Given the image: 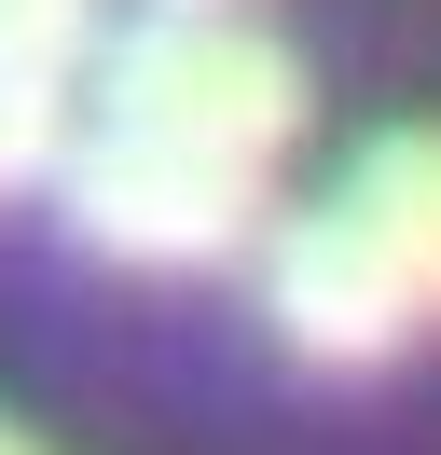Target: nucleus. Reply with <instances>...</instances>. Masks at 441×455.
I'll list each match as a JSON object with an SVG mask.
<instances>
[{
    "instance_id": "nucleus-1",
    "label": "nucleus",
    "mask_w": 441,
    "mask_h": 455,
    "mask_svg": "<svg viewBox=\"0 0 441 455\" xmlns=\"http://www.w3.org/2000/svg\"><path fill=\"white\" fill-rule=\"evenodd\" d=\"M97 124L276 180V152L303 139V56L248 14H138L124 42H97Z\"/></svg>"
},
{
    "instance_id": "nucleus-2",
    "label": "nucleus",
    "mask_w": 441,
    "mask_h": 455,
    "mask_svg": "<svg viewBox=\"0 0 441 455\" xmlns=\"http://www.w3.org/2000/svg\"><path fill=\"white\" fill-rule=\"evenodd\" d=\"M69 235L97 262H138V276H207V262L262 249L276 221V180L262 166H220V152H165V139H124V124H83L69 166Z\"/></svg>"
},
{
    "instance_id": "nucleus-3",
    "label": "nucleus",
    "mask_w": 441,
    "mask_h": 455,
    "mask_svg": "<svg viewBox=\"0 0 441 455\" xmlns=\"http://www.w3.org/2000/svg\"><path fill=\"white\" fill-rule=\"evenodd\" d=\"M262 317H276V345L290 359H317V372H386L428 317L400 304V276H386L373 249H358L345 221H331V194L317 207H290V221H262Z\"/></svg>"
},
{
    "instance_id": "nucleus-4",
    "label": "nucleus",
    "mask_w": 441,
    "mask_h": 455,
    "mask_svg": "<svg viewBox=\"0 0 441 455\" xmlns=\"http://www.w3.org/2000/svg\"><path fill=\"white\" fill-rule=\"evenodd\" d=\"M331 221H345L358 249L400 276V304L441 331V124H386V139H358L345 180H331Z\"/></svg>"
},
{
    "instance_id": "nucleus-5",
    "label": "nucleus",
    "mask_w": 441,
    "mask_h": 455,
    "mask_svg": "<svg viewBox=\"0 0 441 455\" xmlns=\"http://www.w3.org/2000/svg\"><path fill=\"white\" fill-rule=\"evenodd\" d=\"M69 139H83L69 84H14V69H0V194H42V180L69 166Z\"/></svg>"
},
{
    "instance_id": "nucleus-6",
    "label": "nucleus",
    "mask_w": 441,
    "mask_h": 455,
    "mask_svg": "<svg viewBox=\"0 0 441 455\" xmlns=\"http://www.w3.org/2000/svg\"><path fill=\"white\" fill-rule=\"evenodd\" d=\"M0 69H14V84L97 69V0H0Z\"/></svg>"
},
{
    "instance_id": "nucleus-7",
    "label": "nucleus",
    "mask_w": 441,
    "mask_h": 455,
    "mask_svg": "<svg viewBox=\"0 0 441 455\" xmlns=\"http://www.w3.org/2000/svg\"><path fill=\"white\" fill-rule=\"evenodd\" d=\"M152 14H235V0H152Z\"/></svg>"
},
{
    "instance_id": "nucleus-8",
    "label": "nucleus",
    "mask_w": 441,
    "mask_h": 455,
    "mask_svg": "<svg viewBox=\"0 0 441 455\" xmlns=\"http://www.w3.org/2000/svg\"><path fill=\"white\" fill-rule=\"evenodd\" d=\"M0 455H55V442H28V427H0Z\"/></svg>"
}]
</instances>
